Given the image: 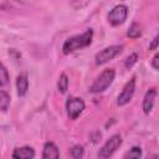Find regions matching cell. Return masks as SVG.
<instances>
[{
  "label": "cell",
  "mask_w": 159,
  "mask_h": 159,
  "mask_svg": "<svg viewBox=\"0 0 159 159\" xmlns=\"http://www.w3.org/2000/svg\"><path fill=\"white\" fill-rule=\"evenodd\" d=\"M92 39H93V30L88 29L81 35H76V36L67 39L62 46V51L65 55H68L77 50L84 48L92 43Z\"/></svg>",
  "instance_id": "6da1fadb"
},
{
  "label": "cell",
  "mask_w": 159,
  "mask_h": 159,
  "mask_svg": "<svg viewBox=\"0 0 159 159\" xmlns=\"http://www.w3.org/2000/svg\"><path fill=\"white\" fill-rule=\"evenodd\" d=\"M116 77V71L113 68H106L96 80L94 82L91 84L89 87V92L91 93H101L103 91H106L113 82Z\"/></svg>",
  "instance_id": "7a4b0ae2"
},
{
  "label": "cell",
  "mask_w": 159,
  "mask_h": 159,
  "mask_svg": "<svg viewBox=\"0 0 159 159\" xmlns=\"http://www.w3.org/2000/svg\"><path fill=\"white\" fill-rule=\"evenodd\" d=\"M122 145V137L119 134H114L112 135L98 150L97 153V158L98 159H109L116 150Z\"/></svg>",
  "instance_id": "3957f363"
},
{
  "label": "cell",
  "mask_w": 159,
  "mask_h": 159,
  "mask_svg": "<svg viewBox=\"0 0 159 159\" xmlns=\"http://www.w3.org/2000/svg\"><path fill=\"white\" fill-rule=\"evenodd\" d=\"M122 51H123V46L122 45H112V46H108V47L103 48L102 51L97 52L96 56H94L96 65H103V63L108 62L109 60H112L116 56H118Z\"/></svg>",
  "instance_id": "277c9868"
},
{
  "label": "cell",
  "mask_w": 159,
  "mask_h": 159,
  "mask_svg": "<svg viewBox=\"0 0 159 159\" xmlns=\"http://www.w3.org/2000/svg\"><path fill=\"white\" fill-rule=\"evenodd\" d=\"M84 109V102L78 97H68L66 101V111L70 119H76Z\"/></svg>",
  "instance_id": "5b68a950"
},
{
  "label": "cell",
  "mask_w": 159,
  "mask_h": 159,
  "mask_svg": "<svg viewBox=\"0 0 159 159\" xmlns=\"http://www.w3.org/2000/svg\"><path fill=\"white\" fill-rule=\"evenodd\" d=\"M127 15H128V7L123 4H119V5H116L108 12V21L111 25L118 26L125 21Z\"/></svg>",
  "instance_id": "8992f818"
},
{
  "label": "cell",
  "mask_w": 159,
  "mask_h": 159,
  "mask_svg": "<svg viewBox=\"0 0 159 159\" xmlns=\"http://www.w3.org/2000/svg\"><path fill=\"white\" fill-rule=\"evenodd\" d=\"M134 89H135V77H132V78L124 84L122 92L119 93L118 99H117V104H118V106H124V104L129 103V101H130L132 97H133Z\"/></svg>",
  "instance_id": "52a82bcc"
},
{
  "label": "cell",
  "mask_w": 159,
  "mask_h": 159,
  "mask_svg": "<svg viewBox=\"0 0 159 159\" xmlns=\"http://www.w3.org/2000/svg\"><path fill=\"white\" fill-rule=\"evenodd\" d=\"M34 157L35 150L31 147H17L11 154L12 159H34Z\"/></svg>",
  "instance_id": "ba28073f"
},
{
  "label": "cell",
  "mask_w": 159,
  "mask_h": 159,
  "mask_svg": "<svg viewBox=\"0 0 159 159\" xmlns=\"http://www.w3.org/2000/svg\"><path fill=\"white\" fill-rule=\"evenodd\" d=\"M41 159H60V150L52 142H46L42 149V158Z\"/></svg>",
  "instance_id": "9c48e42d"
},
{
  "label": "cell",
  "mask_w": 159,
  "mask_h": 159,
  "mask_svg": "<svg viewBox=\"0 0 159 159\" xmlns=\"http://www.w3.org/2000/svg\"><path fill=\"white\" fill-rule=\"evenodd\" d=\"M155 97H157V89H155V88H150V89L145 93L144 99H143V104H142V109H143L144 113H149V112L153 109Z\"/></svg>",
  "instance_id": "30bf717a"
},
{
  "label": "cell",
  "mask_w": 159,
  "mask_h": 159,
  "mask_svg": "<svg viewBox=\"0 0 159 159\" xmlns=\"http://www.w3.org/2000/svg\"><path fill=\"white\" fill-rule=\"evenodd\" d=\"M16 89H17V94L20 97L25 96L27 89H29V78L26 73H21L17 76L16 78Z\"/></svg>",
  "instance_id": "8fae6325"
},
{
  "label": "cell",
  "mask_w": 159,
  "mask_h": 159,
  "mask_svg": "<svg viewBox=\"0 0 159 159\" xmlns=\"http://www.w3.org/2000/svg\"><path fill=\"white\" fill-rule=\"evenodd\" d=\"M10 107V96L4 89H0V111L6 112Z\"/></svg>",
  "instance_id": "7c38bea8"
},
{
  "label": "cell",
  "mask_w": 159,
  "mask_h": 159,
  "mask_svg": "<svg viewBox=\"0 0 159 159\" xmlns=\"http://www.w3.org/2000/svg\"><path fill=\"white\" fill-rule=\"evenodd\" d=\"M140 157H142V148L133 147L124 154L123 159H140Z\"/></svg>",
  "instance_id": "4fadbf2b"
},
{
  "label": "cell",
  "mask_w": 159,
  "mask_h": 159,
  "mask_svg": "<svg viewBox=\"0 0 159 159\" xmlns=\"http://www.w3.org/2000/svg\"><path fill=\"white\" fill-rule=\"evenodd\" d=\"M140 35H142L140 26H139L137 22H133V24L129 26L128 31H127V36H128L129 39H137V37H139Z\"/></svg>",
  "instance_id": "5bb4252c"
},
{
  "label": "cell",
  "mask_w": 159,
  "mask_h": 159,
  "mask_svg": "<svg viewBox=\"0 0 159 159\" xmlns=\"http://www.w3.org/2000/svg\"><path fill=\"white\" fill-rule=\"evenodd\" d=\"M57 88L61 93H66L67 89H68V77L62 73L60 77H58V81H57Z\"/></svg>",
  "instance_id": "9a60e30c"
},
{
  "label": "cell",
  "mask_w": 159,
  "mask_h": 159,
  "mask_svg": "<svg viewBox=\"0 0 159 159\" xmlns=\"http://www.w3.org/2000/svg\"><path fill=\"white\" fill-rule=\"evenodd\" d=\"M83 153H84L83 147L80 145V144L73 145L71 148V150H70V155L72 157V159H82L83 158Z\"/></svg>",
  "instance_id": "2e32d148"
},
{
  "label": "cell",
  "mask_w": 159,
  "mask_h": 159,
  "mask_svg": "<svg viewBox=\"0 0 159 159\" xmlns=\"http://www.w3.org/2000/svg\"><path fill=\"white\" fill-rule=\"evenodd\" d=\"M9 72L6 70V67L0 62V86H5L9 83Z\"/></svg>",
  "instance_id": "e0dca14e"
},
{
  "label": "cell",
  "mask_w": 159,
  "mask_h": 159,
  "mask_svg": "<svg viewBox=\"0 0 159 159\" xmlns=\"http://www.w3.org/2000/svg\"><path fill=\"white\" fill-rule=\"evenodd\" d=\"M137 60H138V55L137 53H132L130 56H128L127 58H125V62H124V66H125V68H132L135 63H137Z\"/></svg>",
  "instance_id": "ac0fdd59"
},
{
  "label": "cell",
  "mask_w": 159,
  "mask_h": 159,
  "mask_svg": "<svg viewBox=\"0 0 159 159\" xmlns=\"http://www.w3.org/2000/svg\"><path fill=\"white\" fill-rule=\"evenodd\" d=\"M158 62H159V55H155V56L153 57V60H152V66H153L154 70H158V68H159Z\"/></svg>",
  "instance_id": "d6986e66"
},
{
  "label": "cell",
  "mask_w": 159,
  "mask_h": 159,
  "mask_svg": "<svg viewBox=\"0 0 159 159\" xmlns=\"http://www.w3.org/2000/svg\"><path fill=\"white\" fill-rule=\"evenodd\" d=\"M158 39H159V37H158V35H157V36L153 39L152 43L149 45V48H150V50H157V47H158V41H159Z\"/></svg>",
  "instance_id": "ffe728a7"
},
{
  "label": "cell",
  "mask_w": 159,
  "mask_h": 159,
  "mask_svg": "<svg viewBox=\"0 0 159 159\" xmlns=\"http://www.w3.org/2000/svg\"><path fill=\"white\" fill-rule=\"evenodd\" d=\"M150 159H158V155H157V154H154V155H153Z\"/></svg>",
  "instance_id": "44dd1931"
}]
</instances>
